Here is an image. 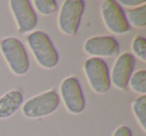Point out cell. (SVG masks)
<instances>
[{
  "label": "cell",
  "mask_w": 146,
  "mask_h": 136,
  "mask_svg": "<svg viewBox=\"0 0 146 136\" xmlns=\"http://www.w3.org/2000/svg\"><path fill=\"white\" fill-rule=\"evenodd\" d=\"M83 69L93 91L103 94L110 89L111 79L109 69L103 59L98 57L88 58L84 62Z\"/></svg>",
  "instance_id": "3957f363"
},
{
  "label": "cell",
  "mask_w": 146,
  "mask_h": 136,
  "mask_svg": "<svg viewBox=\"0 0 146 136\" xmlns=\"http://www.w3.org/2000/svg\"><path fill=\"white\" fill-rule=\"evenodd\" d=\"M10 8L15 17L20 33L31 31L37 25V15L28 0H11Z\"/></svg>",
  "instance_id": "ba28073f"
},
{
  "label": "cell",
  "mask_w": 146,
  "mask_h": 136,
  "mask_svg": "<svg viewBox=\"0 0 146 136\" xmlns=\"http://www.w3.org/2000/svg\"><path fill=\"white\" fill-rule=\"evenodd\" d=\"M132 110L142 130L146 131V95L138 96L132 102Z\"/></svg>",
  "instance_id": "4fadbf2b"
},
{
  "label": "cell",
  "mask_w": 146,
  "mask_h": 136,
  "mask_svg": "<svg viewBox=\"0 0 146 136\" xmlns=\"http://www.w3.org/2000/svg\"><path fill=\"white\" fill-rule=\"evenodd\" d=\"M101 14L106 27L114 34H124L131 29L122 6L115 0H104L101 4Z\"/></svg>",
  "instance_id": "8992f818"
},
{
  "label": "cell",
  "mask_w": 146,
  "mask_h": 136,
  "mask_svg": "<svg viewBox=\"0 0 146 136\" xmlns=\"http://www.w3.org/2000/svg\"><path fill=\"white\" fill-rule=\"evenodd\" d=\"M132 50L142 61H146V39L136 36L132 41Z\"/></svg>",
  "instance_id": "2e32d148"
},
{
  "label": "cell",
  "mask_w": 146,
  "mask_h": 136,
  "mask_svg": "<svg viewBox=\"0 0 146 136\" xmlns=\"http://www.w3.org/2000/svg\"><path fill=\"white\" fill-rule=\"evenodd\" d=\"M129 24L131 23L135 27L138 28H145L146 27V3L130 9L127 11L126 15Z\"/></svg>",
  "instance_id": "7c38bea8"
},
{
  "label": "cell",
  "mask_w": 146,
  "mask_h": 136,
  "mask_svg": "<svg viewBox=\"0 0 146 136\" xmlns=\"http://www.w3.org/2000/svg\"><path fill=\"white\" fill-rule=\"evenodd\" d=\"M85 4L82 0H66L61 6L58 17L60 30L66 35H75L79 29Z\"/></svg>",
  "instance_id": "5b68a950"
},
{
  "label": "cell",
  "mask_w": 146,
  "mask_h": 136,
  "mask_svg": "<svg viewBox=\"0 0 146 136\" xmlns=\"http://www.w3.org/2000/svg\"><path fill=\"white\" fill-rule=\"evenodd\" d=\"M23 102V95L18 90H10L0 97V119L10 117Z\"/></svg>",
  "instance_id": "8fae6325"
},
{
  "label": "cell",
  "mask_w": 146,
  "mask_h": 136,
  "mask_svg": "<svg viewBox=\"0 0 146 136\" xmlns=\"http://www.w3.org/2000/svg\"><path fill=\"white\" fill-rule=\"evenodd\" d=\"M84 51L94 57H114L119 54L120 46L113 36L102 35L87 39L84 43Z\"/></svg>",
  "instance_id": "9c48e42d"
},
{
  "label": "cell",
  "mask_w": 146,
  "mask_h": 136,
  "mask_svg": "<svg viewBox=\"0 0 146 136\" xmlns=\"http://www.w3.org/2000/svg\"><path fill=\"white\" fill-rule=\"evenodd\" d=\"M27 43L39 65L51 69L58 64V52L46 33L34 31L27 36Z\"/></svg>",
  "instance_id": "6da1fadb"
},
{
  "label": "cell",
  "mask_w": 146,
  "mask_h": 136,
  "mask_svg": "<svg viewBox=\"0 0 146 136\" xmlns=\"http://www.w3.org/2000/svg\"><path fill=\"white\" fill-rule=\"evenodd\" d=\"M60 104V98L55 90H48L28 99L22 107V113L28 118L44 117L53 113Z\"/></svg>",
  "instance_id": "277c9868"
},
{
  "label": "cell",
  "mask_w": 146,
  "mask_h": 136,
  "mask_svg": "<svg viewBox=\"0 0 146 136\" xmlns=\"http://www.w3.org/2000/svg\"><path fill=\"white\" fill-rule=\"evenodd\" d=\"M112 136H132V131L128 126L121 125L116 128Z\"/></svg>",
  "instance_id": "e0dca14e"
},
{
  "label": "cell",
  "mask_w": 146,
  "mask_h": 136,
  "mask_svg": "<svg viewBox=\"0 0 146 136\" xmlns=\"http://www.w3.org/2000/svg\"><path fill=\"white\" fill-rule=\"evenodd\" d=\"M34 6L38 12L43 15H49L56 12L58 5L55 0H35Z\"/></svg>",
  "instance_id": "9a60e30c"
},
{
  "label": "cell",
  "mask_w": 146,
  "mask_h": 136,
  "mask_svg": "<svg viewBox=\"0 0 146 136\" xmlns=\"http://www.w3.org/2000/svg\"><path fill=\"white\" fill-rule=\"evenodd\" d=\"M0 49L13 73L16 75H24L28 72V55L20 40L15 37H7L1 41Z\"/></svg>",
  "instance_id": "7a4b0ae2"
},
{
  "label": "cell",
  "mask_w": 146,
  "mask_h": 136,
  "mask_svg": "<svg viewBox=\"0 0 146 136\" xmlns=\"http://www.w3.org/2000/svg\"><path fill=\"white\" fill-rule=\"evenodd\" d=\"M130 87L132 90L141 95H145L146 93V70L141 69L136 71L131 76L129 80Z\"/></svg>",
  "instance_id": "5bb4252c"
},
{
  "label": "cell",
  "mask_w": 146,
  "mask_h": 136,
  "mask_svg": "<svg viewBox=\"0 0 146 136\" xmlns=\"http://www.w3.org/2000/svg\"><path fill=\"white\" fill-rule=\"evenodd\" d=\"M119 3V5H123L126 7H133V6H138V5H142L145 3L144 0H121V1H117Z\"/></svg>",
  "instance_id": "ac0fdd59"
},
{
  "label": "cell",
  "mask_w": 146,
  "mask_h": 136,
  "mask_svg": "<svg viewBox=\"0 0 146 136\" xmlns=\"http://www.w3.org/2000/svg\"><path fill=\"white\" fill-rule=\"evenodd\" d=\"M60 93L67 110L72 114H80L85 108V99L77 78L70 76L62 81Z\"/></svg>",
  "instance_id": "52a82bcc"
},
{
  "label": "cell",
  "mask_w": 146,
  "mask_h": 136,
  "mask_svg": "<svg viewBox=\"0 0 146 136\" xmlns=\"http://www.w3.org/2000/svg\"><path fill=\"white\" fill-rule=\"evenodd\" d=\"M135 65V58L129 52H124L115 61L110 79L120 90L127 89Z\"/></svg>",
  "instance_id": "30bf717a"
}]
</instances>
